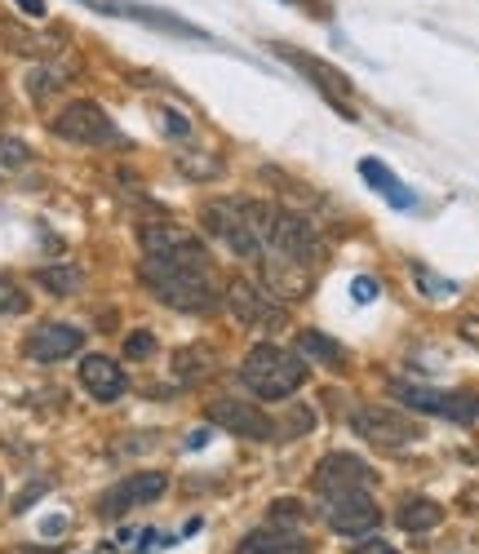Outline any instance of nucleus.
<instances>
[{"mask_svg": "<svg viewBox=\"0 0 479 554\" xmlns=\"http://www.w3.org/2000/svg\"><path fill=\"white\" fill-rule=\"evenodd\" d=\"M142 284L151 289V297H160L165 306L187 315H209L222 302L218 275H213V262L200 240L165 253V258H147L142 262Z\"/></svg>", "mask_w": 479, "mask_h": 554, "instance_id": "nucleus-1", "label": "nucleus"}, {"mask_svg": "<svg viewBox=\"0 0 479 554\" xmlns=\"http://www.w3.org/2000/svg\"><path fill=\"white\" fill-rule=\"evenodd\" d=\"M262 249H271V280L275 284H289V293H302L307 275L324 262V240L320 231L311 227L302 213H284L271 209L267 213V227H262Z\"/></svg>", "mask_w": 479, "mask_h": 554, "instance_id": "nucleus-2", "label": "nucleus"}, {"mask_svg": "<svg viewBox=\"0 0 479 554\" xmlns=\"http://www.w3.org/2000/svg\"><path fill=\"white\" fill-rule=\"evenodd\" d=\"M240 382L262 399H293V391L307 382V364H302V355L284 351V346L258 342L249 355H244Z\"/></svg>", "mask_w": 479, "mask_h": 554, "instance_id": "nucleus-3", "label": "nucleus"}, {"mask_svg": "<svg viewBox=\"0 0 479 554\" xmlns=\"http://www.w3.org/2000/svg\"><path fill=\"white\" fill-rule=\"evenodd\" d=\"M258 209L262 204H236V200H218L205 209V227L227 244L236 258L253 262L262 253V227H258Z\"/></svg>", "mask_w": 479, "mask_h": 554, "instance_id": "nucleus-4", "label": "nucleus"}, {"mask_svg": "<svg viewBox=\"0 0 479 554\" xmlns=\"http://www.w3.org/2000/svg\"><path fill=\"white\" fill-rule=\"evenodd\" d=\"M391 395L426 417H444V422H457V426L479 422L475 391H440V386H422V382H391Z\"/></svg>", "mask_w": 479, "mask_h": 554, "instance_id": "nucleus-5", "label": "nucleus"}, {"mask_svg": "<svg viewBox=\"0 0 479 554\" xmlns=\"http://www.w3.org/2000/svg\"><path fill=\"white\" fill-rule=\"evenodd\" d=\"M49 129H54L63 142H76V147H116V142H120V129L111 125V116L98 107L94 98L67 102Z\"/></svg>", "mask_w": 479, "mask_h": 554, "instance_id": "nucleus-6", "label": "nucleus"}, {"mask_svg": "<svg viewBox=\"0 0 479 554\" xmlns=\"http://www.w3.org/2000/svg\"><path fill=\"white\" fill-rule=\"evenodd\" d=\"M351 430L360 439H369L373 448H409V444H422V435H426L413 417L395 413V408H377V404L355 408V413H351Z\"/></svg>", "mask_w": 479, "mask_h": 554, "instance_id": "nucleus-7", "label": "nucleus"}, {"mask_svg": "<svg viewBox=\"0 0 479 554\" xmlns=\"http://www.w3.org/2000/svg\"><path fill=\"white\" fill-rule=\"evenodd\" d=\"M275 54H280L284 63H293V67H298L302 76H307L311 85H315L324 98L333 102V111H342L346 120H355V116H360V111H355V85L342 76L338 67H329L324 58L307 54V49H293V45H275Z\"/></svg>", "mask_w": 479, "mask_h": 554, "instance_id": "nucleus-8", "label": "nucleus"}, {"mask_svg": "<svg viewBox=\"0 0 479 554\" xmlns=\"http://www.w3.org/2000/svg\"><path fill=\"white\" fill-rule=\"evenodd\" d=\"M324 519H329V528L338 537H364V532H373L382 523V510L369 497V488H342L324 497Z\"/></svg>", "mask_w": 479, "mask_h": 554, "instance_id": "nucleus-9", "label": "nucleus"}, {"mask_svg": "<svg viewBox=\"0 0 479 554\" xmlns=\"http://www.w3.org/2000/svg\"><path fill=\"white\" fill-rule=\"evenodd\" d=\"M89 9H98V14H111V18H134L142 27H156V32H169L178 40H205L209 32L196 23H187V18L169 14V9H156V5H138V0H85Z\"/></svg>", "mask_w": 479, "mask_h": 554, "instance_id": "nucleus-10", "label": "nucleus"}, {"mask_svg": "<svg viewBox=\"0 0 479 554\" xmlns=\"http://www.w3.org/2000/svg\"><path fill=\"white\" fill-rule=\"evenodd\" d=\"M165 492H169V479L160 475V470H138V475L120 479L116 488L103 492V501H98V515H103V519H120V515H129V510L160 501Z\"/></svg>", "mask_w": 479, "mask_h": 554, "instance_id": "nucleus-11", "label": "nucleus"}, {"mask_svg": "<svg viewBox=\"0 0 479 554\" xmlns=\"http://www.w3.org/2000/svg\"><path fill=\"white\" fill-rule=\"evenodd\" d=\"M205 417H209V426L227 430V435H236V439H253V444H262V439L275 435L271 417L262 413V408L244 404V399H213L205 408Z\"/></svg>", "mask_w": 479, "mask_h": 554, "instance_id": "nucleus-12", "label": "nucleus"}, {"mask_svg": "<svg viewBox=\"0 0 479 554\" xmlns=\"http://www.w3.org/2000/svg\"><path fill=\"white\" fill-rule=\"evenodd\" d=\"M80 346H85V328L49 320V324H36L32 333H27L23 355L36 359V364H58V359H67V355H80Z\"/></svg>", "mask_w": 479, "mask_h": 554, "instance_id": "nucleus-13", "label": "nucleus"}, {"mask_svg": "<svg viewBox=\"0 0 479 554\" xmlns=\"http://www.w3.org/2000/svg\"><path fill=\"white\" fill-rule=\"evenodd\" d=\"M227 306H231V315L249 328H280L284 324V306L249 280L227 284Z\"/></svg>", "mask_w": 479, "mask_h": 554, "instance_id": "nucleus-14", "label": "nucleus"}, {"mask_svg": "<svg viewBox=\"0 0 479 554\" xmlns=\"http://www.w3.org/2000/svg\"><path fill=\"white\" fill-rule=\"evenodd\" d=\"M373 484H377V470L351 453H329L315 466V488H320L324 497L342 492V488H373Z\"/></svg>", "mask_w": 479, "mask_h": 554, "instance_id": "nucleus-15", "label": "nucleus"}, {"mask_svg": "<svg viewBox=\"0 0 479 554\" xmlns=\"http://www.w3.org/2000/svg\"><path fill=\"white\" fill-rule=\"evenodd\" d=\"M80 386H85L98 404H111V399H120L129 391V377H125V368H120L116 359L85 355V359H80Z\"/></svg>", "mask_w": 479, "mask_h": 554, "instance_id": "nucleus-16", "label": "nucleus"}, {"mask_svg": "<svg viewBox=\"0 0 479 554\" xmlns=\"http://www.w3.org/2000/svg\"><path fill=\"white\" fill-rule=\"evenodd\" d=\"M0 45L9 49V54H23V58H54L67 49L63 36H40L32 27L14 23V18H0Z\"/></svg>", "mask_w": 479, "mask_h": 554, "instance_id": "nucleus-17", "label": "nucleus"}, {"mask_svg": "<svg viewBox=\"0 0 479 554\" xmlns=\"http://www.w3.org/2000/svg\"><path fill=\"white\" fill-rule=\"evenodd\" d=\"M236 554H311V541L302 537V532H293V528H258V532H249V537L240 541V550Z\"/></svg>", "mask_w": 479, "mask_h": 554, "instance_id": "nucleus-18", "label": "nucleus"}, {"mask_svg": "<svg viewBox=\"0 0 479 554\" xmlns=\"http://www.w3.org/2000/svg\"><path fill=\"white\" fill-rule=\"evenodd\" d=\"M395 523H400L409 537H422V532H435L444 523V506L431 497H409L400 510H395Z\"/></svg>", "mask_w": 479, "mask_h": 554, "instance_id": "nucleus-19", "label": "nucleus"}, {"mask_svg": "<svg viewBox=\"0 0 479 554\" xmlns=\"http://www.w3.org/2000/svg\"><path fill=\"white\" fill-rule=\"evenodd\" d=\"M360 173H364V182H369L373 191H382V196L395 204V209H417V196H413L409 187H404L400 178H395L391 169H386L382 160H373V156H369V160H360Z\"/></svg>", "mask_w": 479, "mask_h": 554, "instance_id": "nucleus-20", "label": "nucleus"}, {"mask_svg": "<svg viewBox=\"0 0 479 554\" xmlns=\"http://www.w3.org/2000/svg\"><path fill=\"white\" fill-rule=\"evenodd\" d=\"M138 240H142V249H147V258H165V253H173V249H187L196 235L173 227V222H151V227L138 231Z\"/></svg>", "mask_w": 479, "mask_h": 554, "instance_id": "nucleus-21", "label": "nucleus"}, {"mask_svg": "<svg viewBox=\"0 0 479 554\" xmlns=\"http://www.w3.org/2000/svg\"><path fill=\"white\" fill-rule=\"evenodd\" d=\"M209 373H213V351H209V346H182V351L173 355V377H178L182 386H200Z\"/></svg>", "mask_w": 479, "mask_h": 554, "instance_id": "nucleus-22", "label": "nucleus"}, {"mask_svg": "<svg viewBox=\"0 0 479 554\" xmlns=\"http://www.w3.org/2000/svg\"><path fill=\"white\" fill-rule=\"evenodd\" d=\"M298 351H302V355H311L315 364H324V368H342V364H346V351H342V346L333 342V337L315 333V328L298 337Z\"/></svg>", "mask_w": 479, "mask_h": 554, "instance_id": "nucleus-23", "label": "nucleus"}, {"mask_svg": "<svg viewBox=\"0 0 479 554\" xmlns=\"http://www.w3.org/2000/svg\"><path fill=\"white\" fill-rule=\"evenodd\" d=\"M36 284H45V293H54V297H71L85 284V271L80 266H40Z\"/></svg>", "mask_w": 479, "mask_h": 554, "instance_id": "nucleus-24", "label": "nucleus"}, {"mask_svg": "<svg viewBox=\"0 0 479 554\" xmlns=\"http://www.w3.org/2000/svg\"><path fill=\"white\" fill-rule=\"evenodd\" d=\"M27 293H23V284H14L9 275H0V315H23L27 311Z\"/></svg>", "mask_w": 479, "mask_h": 554, "instance_id": "nucleus-25", "label": "nucleus"}, {"mask_svg": "<svg viewBox=\"0 0 479 554\" xmlns=\"http://www.w3.org/2000/svg\"><path fill=\"white\" fill-rule=\"evenodd\" d=\"M63 80H67L63 71H54V67H36L32 76H27V89H32V98H49L58 85H63Z\"/></svg>", "mask_w": 479, "mask_h": 554, "instance_id": "nucleus-26", "label": "nucleus"}, {"mask_svg": "<svg viewBox=\"0 0 479 554\" xmlns=\"http://www.w3.org/2000/svg\"><path fill=\"white\" fill-rule=\"evenodd\" d=\"M178 169L187 173L191 182H209V178H218V160H209V156H182V160H178Z\"/></svg>", "mask_w": 479, "mask_h": 554, "instance_id": "nucleus-27", "label": "nucleus"}, {"mask_svg": "<svg viewBox=\"0 0 479 554\" xmlns=\"http://www.w3.org/2000/svg\"><path fill=\"white\" fill-rule=\"evenodd\" d=\"M156 120H160V129H165L169 138H191V120H187V116H178L173 107H160V111H156Z\"/></svg>", "mask_w": 479, "mask_h": 554, "instance_id": "nucleus-28", "label": "nucleus"}, {"mask_svg": "<svg viewBox=\"0 0 479 554\" xmlns=\"http://www.w3.org/2000/svg\"><path fill=\"white\" fill-rule=\"evenodd\" d=\"M32 160V151L23 147L18 138H0V164H9V169H23V164Z\"/></svg>", "mask_w": 479, "mask_h": 554, "instance_id": "nucleus-29", "label": "nucleus"}, {"mask_svg": "<svg viewBox=\"0 0 479 554\" xmlns=\"http://www.w3.org/2000/svg\"><path fill=\"white\" fill-rule=\"evenodd\" d=\"M417 280H422V293H431V297H453L457 293V284L453 280H440V275H431L426 266H417Z\"/></svg>", "mask_w": 479, "mask_h": 554, "instance_id": "nucleus-30", "label": "nucleus"}, {"mask_svg": "<svg viewBox=\"0 0 479 554\" xmlns=\"http://www.w3.org/2000/svg\"><path fill=\"white\" fill-rule=\"evenodd\" d=\"M125 355L129 359H151V355H156V337H151V333H129L125 337Z\"/></svg>", "mask_w": 479, "mask_h": 554, "instance_id": "nucleus-31", "label": "nucleus"}, {"mask_svg": "<svg viewBox=\"0 0 479 554\" xmlns=\"http://www.w3.org/2000/svg\"><path fill=\"white\" fill-rule=\"evenodd\" d=\"M377 293H382V284H377L373 275H355V280H351V297H355V302H373Z\"/></svg>", "mask_w": 479, "mask_h": 554, "instance_id": "nucleus-32", "label": "nucleus"}, {"mask_svg": "<svg viewBox=\"0 0 479 554\" xmlns=\"http://www.w3.org/2000/svg\"><path fill=\"white\" fill-rule=\"evenodd\" d=\"M351 554H400L391 546V541H382V537H373V541H360V546H355Z\"/></svg>", "mask_w": 479, "mask_h": 554, "instance_id": "nucleus-33", "label": "nucleus"}, {"mask_svg": "<svg viewBox=\"0 0 479 554\" xmlns=\"http://www.w3.org/2000/svg\"><path fill=\"white\" fill-rule=\"evenodd\" d=\"M457 333H462V342H471L479 351V315H466V320L457 324Z\"/></svg>", "mask_w": 479, "mask_h": 554, "instance_id": "nucleus-34", "label": "nucleus"}, {"mask_svg": "<svg viewBox=\"0 0 479 554\" xmlns=\"http://www.w3.org/2000/svg\"><path fill=\"white\" fill-rule=\"evenodd\" d=\"M142 532H147V537L138 541V554H156L160 546H165V537H156V528H142Z\"/></svg>", "mask_w": 479, "mask_h": 554, "instance_id": "nucleus-35", "label": "nucleus"}, {"mask_svg": "<svg viewBox=\"0 0 479 554\" xmlns=\"http://www.w3.org/2000/svg\"><path fill=\"white\" fill-rule=\"evenodd\" d=\"M23 14H32V18H45V0H14Z\"/></svg>", "mask_w": 479, "mask_h": 554, "instance_id": "nucleus-36", "label": "nucleus"}, {"mask_svg": "<svg viewBox=\"0 0 479 554\" xmlns=\"http://www.w3.org/2000/svg\"><path fill=\"white\" fill-rule=\"evenodd\" d=\"M36 497H40V484H36V488H27V492H23V497H18V501H14V510H27V506H32V501H36Z\"/></svg>", "mask_w": 479, "mask_h": 554, "instance_id": "nucleus-37", "label": "nucleus"}, {"mask_svg": "<svg viewBox=\"0 0 479 554\" xmlns=\"http://www.w3.org/2000/svg\"><path fill=\"white\" fill-rule=\"evenodd\" d=\"M63 528H67V519H49L40 532H49V537H58V532H63Z\"/></svg>", "mask_w": 479, "mask_h": 554, "instance_id": "nucleus-38", "label": "nucleus"}, {"mask_svg": "<svg viewBox=\"0 0 479 554\" xmlns=\"http://www.w3.org/2000/svg\"><path fill=\"white\" fill-rule=\"evenodd\" d=\"M18 554H63V550H36V546H27V550H18Z\"/></svg>", "mask_w": 479, "mask_h": 554, "instance_id": "nucleus-39", "label": "nucleus"}]
</instances>
